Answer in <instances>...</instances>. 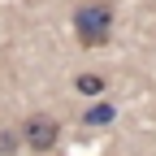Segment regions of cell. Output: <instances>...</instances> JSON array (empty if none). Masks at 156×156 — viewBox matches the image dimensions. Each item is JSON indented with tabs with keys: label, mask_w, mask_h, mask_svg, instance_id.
Listing matches in <instances>:
<instances>
[{
	"label": "cell",
	"mask_w": 156,
	"mask_h": 156,
	"mask_svg": "<svg viewBox=\"0 0 156 156\" xmlns=\"http://www.w3.org/2000/svg\"><path fill=\"white\" fill-rule=\"evenodd\" d=\"M108 30H113V5L108 0H78L74 5V35L83 48L108 44Z\"/></svg>",
	"instance_id": "obj_1"
},
{
	"label": "cell",
	"mask_w": 156,
	"mask_h": 156,
	"mask_svg": "<svg viewBox=\"0 0 156 156\" xmlns=\"http://www.w3.org/2000/svg\"><path fill=\"white\" fill-rule=\"evenodd\" d=\"M22 139H26V147H35V152H48L56 139H61V122L48 117V113H30L26 126H22Z\"/></svg>",
	"instance_id": "obj_2"
},
{
	"label": "cell",
	"mask_w": 156,
	"mask_h": 156,
	"mask_svg": "<svg viewBox=\"0 0 156 156\" xmlns=\"http://www.w3.org/2000/svg\"><path fill=\"white\" fill-rule=\"evenodd\" d=\"M113 117H117V108H113V104L104 100V104H91V108L83 113V122H87V126H108Z\"/></svg>",
	"instance_id": "obj_3"
},
{
	"label": "cell",
	"mask_w": 156,
	"mask_h": 156,
	"mask_svg": "<svg viewBox=\"0 0 156 156\" xmlns=\"http://www.w3.org/2000/svg\"><path fill=\"white\" fill-rule=\"evenodd\" d=\"M74 87H78V95H100V91H104V78H100V74H78Z\"/></svg>",
	"instance_id": "obj_4"
},
{
	"label": "cell",
	"mask_w": 156,
	"mask_h": 156,
	"mask_svg": "<svg viewBox=\"0 0 156 156\" xmlns=\"http://www.w3.org/2000/svg\"><path fill=\"white\" fill-rule=\"evenodd\" d=\"M17 134H22V130H17ZM17 134H13V130H5V134H0V156H9V152H17V147L26 143V139H17Z\"/></svg>",
	"instance_id": "obj_5"
}]
</instances>
